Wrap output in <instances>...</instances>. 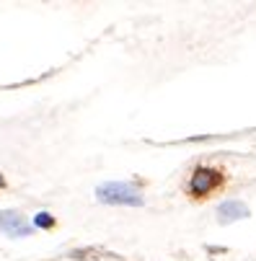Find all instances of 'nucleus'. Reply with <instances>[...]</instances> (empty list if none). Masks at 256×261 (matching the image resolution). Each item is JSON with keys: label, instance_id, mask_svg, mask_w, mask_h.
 <instances>
[{"label": "nucleus", "instance_id": "obj_1", "mask_svg": "<svg viewBox=\"0 0 256 261\" xmlns=\"http://www.w3.org/2000/svg\"><path fill=\"white\" fill-rule=\"evenodd\" d=\"M96 199L104 204H124V207H142V194L135 184L124 181H106L96 186Z\"/></svg>", "mask_w": 256, "mask_h": 261}, {"label": "nucleus", "instance_id": "obj_2", "mask_svg": "<svg viewBox=\"0 0 256 261\" xmlns=\"http://www.w3.org/2000/svg\"><path fill=\"white\" fill-rule=\"evenodd\" d=\"M223 181H225L223 171L210 168V166H199V168H194V173L189 176V186H187V189H189L192 197L202 199V197L215 194V192L223 186Z\"/></svg>", "mask_w": 256, "mask_h": 261}, {"label": "nucleus", "instance_id": "obj_3", "mask_svg": "<svg viewBox=\"0 0 256 261\" xmlns=\"http://www.w3.org/2000/svg\"><path fill=\"white\" fill-rule=\"evenodd\" d=\"M34 225L23 217V212L18 210H0V233L11 236V238H23L31 236Z\"/></svg>", "mask_w": 256, "mask_h": 261}, {"label": "nucleus", "instance_id": "obj_4", "mask_svg": "<svg viewBox=\"0 0 256 261\" xmlns=\"http://www.w3.org/2000/svg\"><path fill=\"white\" fill-rule=\"evenodd\" d=\"M248 215L251 212L241 199H228V202H223L220 207H217V222H220V225H231V222H236V220H246Z\"/></svg>", "mask_w": 256, "mask_h": 261}, {"label": "nucleus", "instance_id": "obj_5", "mask_svg": "<svg viewBox=\"0 0 256 261\" xmlns=\"http://www.w3.org/2000/svg\"><path fill=\"white\" fill-rule=\"evenodd\" d=\"M34 225H36V228H42V230H49V228H55V217H52L49 212H36Z\"/></svg>", "mask_w": 256, "mask_h": 261}, {"label": "nucleus", "instance_id": "obj_6", "mask_svg": "<svg viewBox=\"0 0 256 261\" xmlns=\"http://www.w3.org/2000/svg\"><path fill=\"white\" fill-rule=\"evenodd\" d=\"M3 186H6V178H3V173H0V189H3Z\"/></svg>", "mask_w": 256, "mask_h": 261}]
</instances>
